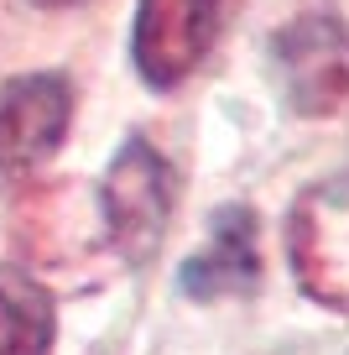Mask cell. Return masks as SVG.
Returning <instances> with one entry per match:
<instances>
[{"label": "cell", "instance_id": "cell-1", "mask_svg": "<svg viewBox=\"0 0 349 355\" xmlns=\"http://www.w3.org/2000/svg\"><path fill=\"white\" fill-rule=\"evenodd\" d=\"M177 204V178L167 157L156 152L146 136H125V146L109 157L105 183H99V214H105V235L120 251V261L146 266L167 235Z\"/></svg>", "mask_w": 349, "mask_h": 355}, {"label": "cell", "instance_id": "cell-2", "mask_svg": "<svg viewBox=\"0 0 349 355\" xmlns=\"http://www.w3.org/2000/svg\"><path fill=\"white\" fill-rule=\"evenodd\" d=\"M276 84L292 115H334L349 100V26L339 16H297L271 37Z\"/></svg>", "mask_w": 349, "mask_h": 355}, {"label": "cell", "instance_id": "cell-3", "mask_svg": "<svg viewBox=\"0 0 349 355\" xmlns=\"http://www.w3.org/2000/svg\"><path fill=\"white\" fill-rule=\"evenodd\" d=\"M287 256L307 298L349 313V183H313L292 204Z\"/></svg>", "mask_w": 349, "mask_h": 355}, {"label": "cell", "instance_id": "cell-4", "mask_svg": "<svg viewBox=\"0 0 349 355\" xmlns=\"http://www.w3.org/2000/svg\"><path fill=\"white\" fill-rule=\"evenodd\" d=\"M224 0H136L131 63L146 89H177L208 58Z\"/></svg>", "mask_w": 349, "mask_h": 355}, {"label": "cell", "instance_id": "cell-5", "mask_svg": "<svg viewBox=\"0 0 349 355\" xmlns=\"http://www.w3.org/2000/svg\"><path fill=\"white\" fill-rule=\"evenodd\" d=\"M73 89L63 73H21L0 84V178H21L63 146Z\"/></svg>", "mask_w": 349, "mask_h": 355}, {"label": "cell", "instance_id": "cell-6", "mask_svg": "<svg viewBox=\"0 0 349 355\" xmlns=\"http://www.w3.org/2000/svg\"><path fill=\"white\" fill-rule=\"evenodd\" d=\"M261 288V220L251 204H219L208 245L177 266V293L188 303H224Z\"/></svg>", "mask_w": 349, "mask_h": 355}, {"label": "cell", "instance_id": "cell-7", "mask_svg": "<svg viewBox=\"0 0 349 355\" xmlns=\"http://www.w3.org/2000/svg\"><path fill=\"white\" fill-rule=\"evenodd\" d=\"M57 303L32 272L0 266V355H53Z\"/></svg>", "mask_w": 349, "mask_h": 355}, {"label": "cell", "instance_id": "cell-8", "mask_svg": "<svg viewBox=\"0 0 349 355\" xmlns=\"http://www.w3.org/2000/svg\"><path fill=\"white\" fill-rule=\"evenodd\" d=\"M37 6H78V0H37Z\"/></svg>", "mask_w": 349, "mask_h": 355}]
</instances>
